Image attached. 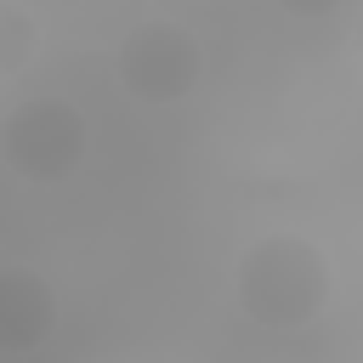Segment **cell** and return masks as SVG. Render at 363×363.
Returning <instances> with one entry per match:
<instances>
[{"instance_id": "6da1fadb", "label": "cell", "mask_w": 363, "mask_h": 363, "mask_svg": "<svg viewBox=\"0 0 363 363\" xmlns=\"http://www.w3.org/2000/svg\"><path fill=\"white\" fill-rule=\"evenodd\" d=\"M335 295L329 250L306 233L272 227L250 238L233 261V306L255 329H306Z\"/></svg>"}, {"instance_id": "7a4b0ae2", "label": "cell", "mask_w": 363, "mask_h": 363, "mask_svg": "<svg viewBox=\"0 0 363 363\" xmlns=\"http://www.w3.org/2000/svg\"><path fill=\"white\" fill-rule=\"evenodd\" d=\"M91 153V119L79 113L74 96H57V91H40V96H23L6 108L0 119V164L17 176V182H68Z\"/></svg>"}, {"instance_id": "ba28073f", "label": "cell", "mask_w": 363, "mask_h": 363, "mask_svg": "<svg viewBox=\"0 0 363 363\" xmlns=\"http://www.w3.org/2000/svg\"><path fill=\"white\" fill-rule=\"evenodd\" d=\"M272 363H301V357H272Z\"/></svg>"}, {"instance_id": "5b68a950", "label": "cell", "mask_w": 363, "mask_h": 363, "mask_svg": "<svg viewBox=\"0 0 363 363\" xmlns=\"http://www.w3.org/2000/svg\"><path fill=\"white\" fill-rule=\"evenodd\" d=\"M34 45H40V23L17 0H6L0 6V79H17L34 62Z\"/></svg>"}, {"instance_id": "8992f818", "label": "cell", "mask_w": 363, "mask_h": 363, "mask_svg": "<svg viewBox=\"0 0 363 363\" xmlns=\"http://www.w3.org/2000/svg\"><path fill=\"white\" fill-rule=\"evenodd\" d=\"M284 17H301V23H318V17H335L346 0H272Z\"/></svg>"}, {"instance_id": "277c9868", "label": "cell", "mask_w": 363, "mask_h": 363, "mask_svg": "<svg viewBox=\"0 0 363 363\" xmlns=\"http://www.w3.org/2000/svg\"><path fill=\"white\" fill-rule=\"evenodd\" d=\"M51 329H57V289L45 284V272L23 261L0 267V357L23 363L51 340Z\"/></svg>"}, {"instance_id": "3957f363", "label": "cell", "mask_w": 363, "mask_h": 363, "mask_svg": "<svg viewBox=\"0 0 363 363\" xmlns=\"http://www.w3.org/2000/svg\"><path fill=\"white\" fill-rule=\"evenodd\" d=\"M113 79L130 102L142 108H170L187 102L204 79V45L187 23L176 17H142L125 28V40L113 45Z\"/></svg>"}, {"instance_id": "52a82bcc", "label": "cell", "mask_w": 363, "mask_h": 363, "mask_svg": "<svg viewBox=\"0 0 363 363\" xmlns=\"http://www.w3.org/2000/svg\"><path fill=\"white\" fill-rule=\"evenodd\" d=\"M357 51H363V11H357Z\"/></svg>"}, {"instance_id": "9c48e42d", "label": "cell", "mask_w": 363, "mask_h": 363, "mask_svg": "<svg viewBox=\"0 0 363 363\" xmlns=\"http://www.w3.org/2000/svg\"><path fill=\"white\" fill-rule=\"evenodd\" d=\"M0 363H11V357H0Z\"/></svg>"}]
</instances>
